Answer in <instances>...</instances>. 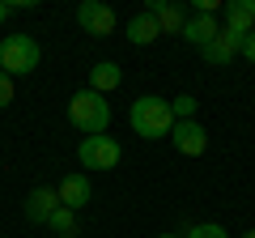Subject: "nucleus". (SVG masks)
<instances>
[{"label":"nucleus","mask_w":255,"mask_h":238,"mask_svg":"<svg viewBox=\"0 0 255 238\" xmlns=\"http://www.w3.org/2000/svg\"><path fill=\"white\" fill-rule=\"evenodd\" d=\"M128 123H132V132L145 140H162L174 132V111L166 98H157V94H140L136 102H132V111H128Z\"/></svg>","instance_id":"obj_1"},{"label":"nucleus","mask_w":255,"mask_h":238,"mask_svg":"<svg viewBox=\"0 0 255 238\" xmlns=\"http://www.w3.org/2000/svg\"><path fill=\"white\" fill-rule=\"evenodd\" d=\"M68 123H73L81 136H102L111 123V102L94 90H77L68 98Z\"/></svg>","instance_id":"obj_2"},{"label":"nucleus","mask_w":255,"mask_h":238,"mask_svg":"<svg viewBox=\"0 0 255 238\" xmlns=\"http://www.w3.org/2000/svg\"><path fill=\"white\" fill-rule=\"evenodd\" d=\"M38 60H43V47L30 34H9L0 43V68L9 77H30L38 68Z\"/></svg>","instance_id":"obj_3"},{"label":"nucleus","mask_w":255,"mask_h":238,"mask_svg":"<svg viewBox=\"0 0 255 238\" xmlns=\"http://www.w3.org/2000/svg\"><path fill=\"white\" fill-rule=\"evenodd\" d=\"M119 157H124V145H119L115 136H81V145H77V162L85 166V170H115Z\"/></svg>","instance_id":"obj_4"},{"label":"nucleus","mask_w":255,"mask_h":238,"mask_svg":"<svg viewBox=\"0 0 255 238\" xmlns=\"http://www.w3.org/2000/svg\"><path fill=\"white\" fill-rule=\"evenodd\" d=\"M77 26L85 34H94V38H111L115 26H119V17H115V9H111L107 0H81L77 4Z\"/></svg>","instance_id":"obj_5"},{"label":"nucleus","mask_w":255,"mask_h":238,"mask_svg":"<svg viewBox=\"0 0 255 238\" xmlns=\"http://www.w3.org/2000/svg\"><path fill=\"white\" fill-rule=\"evenodd\" d=\"M145 13L157 17V30H162V34H183V26L191 21V9L179 4V0H149Z\"/></svg>","instance_id":"obj_6"},{"label":"nucleus","mask_w":255,"mask_h":238,"mask_svg":"<svg viewBox=\"0 0 255 238\" xmlns=\"http://www.w3.org/2000/svg\"><path fill=\"white\" fill-rule=\"evenodd\" d=\"M55 192H60V204H64V209H73V213H81L85 204L94 200V187H90V174H85V170H73V174H64Z\"/></svg>","instance_id":"obj_7"},{"label":"nucleus","mask_w":255,"mask_h":238,"mask_svg":"<svg viewBox=\"0 0 255 238\" xmlns=\"http://www.w3.org/2000/svg\"><path fill=\"white\" fill-rule=\"evenodd\" d=\"M204 64H213V68H226L230 60H238V55H243V34H234V30H226L221 26V34L213 38L209 47H204Z\"/></svg>","instance_id":"obj_8"},{"label":"nucleus","mask_w":255,"mask_h":238,"mask_svg":"<svg viewBox=\"0 0 255 238\" xmlns=\"http://www.w3.org/2000/svg\"><path fill=\"white\" fill-rule=\"evenodd\" d=\"M170 140H174V149H179L183 157H200L204 149H209V132H204L196 119H183V123H174Z\"/></svg>","instance_id":"obj_9"},{"label":"nucleus","mask_w":255,"mask_h":238,"mask_svg":"<svg viewBox=\"0 0 255 238\" xmlns=\"http://www.w3.org/2000/svg\"><path fill=\"white\" fill-rule=\"evenodd\" d=\"M21 209H26V221H34V226H47V221H51V213L60 209V192H55V187H34V192L26 196V204H21Z\"/></svg>","instance_id":"obj_10"},{"label":"nucleus","mask_w":255,"mask_h":238,"mask_svg":"<svg viewBox=\"0 0 255 238\" xmlns=\"http://www.w3.org/2000/svg\"><path fill=\"white\" fill-rule=\"evenodd\" d=\"M221 34V21L217 17H213V13H191V21H187V26H183V43H191V47H200V51H204V47H209L213 43V38H217Z\"/></svg>","instance_id":"obj_11"},{"label":"nucleus","mask_w":255,"mask_h":238,"mask_svg":"<svg viewBox=\"0 0 255 238\" xmlns=\"http://www.w3.org/2000/svg\"><path fill=\"white\" fill-rule=\"evenodd\" d=\"M119 81H124V68H119L115 60H102V64L90 68V85H85V90H94V94H102V98H107Z\"/></svg>","instance_id":"obj_12"},{"label":"nucleus","mask_w":255,"mask_h":238,"mask_svg":"<svg viewBox=\"0 0 255 238\" xmlns=\"http://www.w3.org/2000/svg\"><path fill=\"white\" fill-rule=\"evenodd\" d=\"M157 34H162V30H157L153 13H136V17L128 21V43H136V47H149Z\"/></svg>","instance_id":"obj_13"},{"label":"nucleus","mask_w":255,"mask_h":238,"mask_svg":"<svg viewBox=\"0 0 255 238\" xmlns=\"http://www.w3.org/2000/svg\"><path fill=\"white\" fill-rule=\"evenodd\" d=\"M226 30H234V34H255V17H251V13H247V4H243V0H230V4H226Z\"/></svg>","instance_id":"obj_14"},{"label":"nucleus","mask_w":255,"mask_h":238,"mask_svg":"<svg viewBox=\"0 0 255 238\" xmlns=\"http://www.w3.org/2000/svg\"><path fill=\"white\" fill-rule=\"evenodd\" d=\"M47 230H51L55 238H77V234H81V226H77V213H73V209H64V204H60V209L51 213Z\"/></svg>","instance_id":"obj_15"},{"label":"nucleus","mask_w":255,"mask_h":238,"mask_svg":"<svg viewBox=\"0 0 255 238\" xmlns=\"http://www.w3.org/2000/svg\"><path fill=\"white\" fill-rule=\"evenodd\" d=\"M196 107H200V102L191 98V94H179V98H170V111H174V123H183V119H196Z\"/></svg>","instance_id":"obj_16"},{"label":"nucleus","mask_w":255,"mask_h":238,"mask_svg":"<svg viewBox=\"0 0 255 238\" xmlns=\"http://www.w3.org/2000/svg\"><path fill=\"white\" fill-rule=\"evenodd\" d=\"M183 238H230L226 226H217V221H200V226H191Z\"/></svg>","instance_id":"obj_17"},{"label":"nucleus","mask_w":255,"mask_h":238,"mask_svg":"<svg viewBox=\"0 0 255 238\" xmlns=\"http://www.w3.org/2000/svg\"><path fill=\"white\" fill-rule=\"evenodd\" d=\"M9 102H13V77L4 73V68H0V111L9 107Z\"/></svg>","instance_id":"obj_18"},{"label":"nucleus","mask_w":255,"mask_h":238,"mask_svg":"<svg viewBox=\"0 0 255 238\" xmlns=\"http://www.w3.org/2000/svg\"><path fill=\"white\" fill-rule=\"evenodd\" d=\"M243 60H251V64H255V34L243 38Z\"/></svg>","instance_id":"obj_19"},{"label":"nucleus","mask_w":255,"mask_h":238,"mask_svg":"<svg viewBox=\"0 0 255 238\" xmlns=\"http://www.w3.org/2000/svg\"><path fill=\"white\" fill-rule=\"evenodd\" d=\"M9 13H13V4H9V0H0V26L9 21Z\"/></svg>","instance_id":"obj_20"},{"label":"nucleus","mask_w":255,"mask_h":238,"mask_svg":"<svg viewBox=\"0 0 255 238\" xmlns=\"http://www.w3.org/2000/svg\"><path fill=\"white\" fill-rule=\"evenodd\" d=\"M243 4H247V13H251V17H255V0H243Z\"/></svg>","instance_id":"obj_21"},{"label":"nucleus","mask_w":255,"mask_h":238,"mask_svg":"<svg viewBox=\"0 0 255 238\" xmlns=\"http://www.w3.org/2000/svg\"><path fill=\"white\" fill-rule=\"evenodd\" d=\"M157 238H183V234H157Z\"/></svg>","instance_id":"obj_22"},{"label":"nucleus","mask_w":255,"mask_h":238,"mask_svg":"<svg viewBox=\"0 0 255 238\" xmlns=\"http://www.w3.org/2000/svg\"><path fill=\"white\" fill-rule=\"evenodd\" d=\"M243 238H255V230H247V234H243Z\"/></svg>","instance_id":"obj_23"}]
</instances>
